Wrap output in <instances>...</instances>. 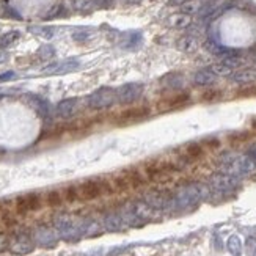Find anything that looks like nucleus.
<instances>
[{"label": "nucleus", "mask_w": 256, "mask_h": 256, "mask_svg": "<svg viewBox=\"0 0 256 256\" xmlns=\"http://www.w3.org/2000/svg\"><path fill=\"white\" fill-rule=\"evenodd\" d=\"M210 70L215 72V76H231V74L234 72L233 68H230L227 63H223V62H218V63L212 65Z\"/></svg>", "instance_id": "nucleus-28"}, {"label": "nucleus", "mask_w": 256, "mask_h": 256, "mask_svg": "<svg viewBox=\"0 0 256 256\" xmlns=\"http://www.w3.org/2000/svg\"><path fill=\"white\" fill-rule=\"evenodd\" d=\"M10 247V237L5 233H0V253L5 252Z\"/></svg>", "instance_id": "nucleus-36"}, {"label": "nucleus", "mask_w": 256, "mask_h": 256, "mask_svg": "<svg viewBox=\"0 0 256 256\" xmlns=\"http://www.w3.org/2000/svg\"><path fill=\"white\" fill-rule=\"evenodd\" d=\"M74 8L79 11H92L94 8L93 0H74Z\"/></svg>", "instance_id": "nucleus-32"}, {"label": "nucleus", "mask_w": 256, "mask_h": 256, "mask_svg": "<svg viewBox=\"0 0 256 256\" xmlns=\"http://www.w3.org/2000/svg\"><path fill=\"white\" fill-rule=\"evenodd\" d=\"M248 156L250 157H253V159L256 161V145H253L250 149H248Z\"/></svg>", "instance_id": "nucleus-41"}, {"label": "nucleus", "mask_w": 256, "mask_h": 256, "mask_svg": "<svg viewBox=\"0 0 256 256\" xmlns=\"http://www.w3.org/2000/svg\"><path fill=\"white\" fill-rule=\"evenodd\" d=\"M43 208V198L38 193H25L21 195L16 200H14V210L19 215H25L28 212H36Z\"/></svg>", "instance_id": "nucleus-11"}, {"label": "nucleus", "mask_w": 256, "mask_h": 256, "mask_svg": "<svg viewBox=\"0 0 256 256\" xmlns=\"http://www.w3.org/2000/svg\"><path fill=\"white\" fill-rule=\"evenodd\" d=\"M77 192H79V201H93L104 197V195L115 193L112 181L105 178L84 181V183L77 186Z\"/></svg>", "instance_id": "nucleus-3"}, {"label": "nucleus", "mask_w": 256, "mask_h": 256, "mask_svg": "<svg viewBox=\"0 0 256 256\" xmlns=\"http://www.w3.org/2000/svg\"><path fill=\"white\" fill-rule=\"evenodd\" d=\"M63 198L66 203H76L79 201V192H77V186H70L63 189Z\"/></svg>", "instance_id": "nucleus-29"}, {"label": "nucleus", "mask_w": 256, "mask_h": 256, "mask_svg": "<svg viewBox=\"0 0 256 256\" xmlns=\"http://www.w3.org/2000/svg\"><path fill=\"white\" fill-rule=\"evenodd\" d=\"M28 104L32 105V107L35 109V112L38 114L41 118H49V114H50V109H49V104L47 101L41 99V97L35 96V94H28Z\"/></svg>", "instance_id": "nucleus-18"}, {"label": "nucleus", "mask_w": 256, "mask_h": 256, "mask_svg": "<svg viewBox=\"0 0 256 256\" xmlns=\"http://www.w3.org/2000/svg\"><path fill=\"white\" fill-rule=\"evenodd\" d=\"M215 79H217V76H215V72L212 70H200V71H197L193 74V84L200 85V87L214 84Z\"/></svg>", "instance_id": "nucleus-20"}, {"label": "nucleus", "mask_w": 256, "mask_h": 256, "mask_svg": "<svg viewBox=\"0 0 256 256\" xmlns=\"http://www.w3.org/2000/svg\"><path fill=\"white\" fill-rule=\"evenodd\" d=\"M149 115V107H134V109H126L118 115V119L123 123H131V121H140V119L146 118Z\"/></svg>", "instance_id": "nucleus-17"}, {"label": "nucleus", "mask_w": 256, "mask_h": 256, "mask_svg": "<svg viewBox=\"0 0 256 256\" xmlns=\"http://www.w3.org/2000/svg\"><path fill=\"white\" fill-rule=\"evenodd\" d=\"M209 187L218 193H231L239 187V178L223 171L215 173L209 179Z\"/></svg>", "instance_id": "nucleus-9"}, {"label": "nucleus", "mask_w": 256, "mask_h": 256, "mask_svg": "<svg viewBox=\"0 0 256 256\" xmlns=\"http://www.w3.org/2000/svg\"><path fill=\"white\" fill-rule=\"evenodd\" d=\"M209 195V187L200 183H189L181 186L179 189L173 193V208L171 209H190L205 200Z\"/></svg>", "instance_id": "nucleus-1"}, {"label": "nucleus", "mask_w": 256, "mask_h": 256, "mask_svg": "<svg viewBox=\"0 0 256 256\" xmlns=\"http://www.w3.org/2000/svg\"><path fill=\"white\" fill-rule=\"evenodd\" d=\"M14 74L13 71H8V72H3V74H0V82H6V80H11V79H14Z\"/></svg>", "instance_id": "nucleus-39"}, {"label": "nucleus", "mask_w": 256, "mask_h": 256, "mask_svg": "<svg viewBox=\"0 0 256 256\" xmlns=\"http://www.w3.org/2000/svg\"><path fill=\"white\" fill-rule=\"evenodd\" d=\"M65 203L63 192L60 190H49L46 193V205L50 208H60Z\"/></svg>", "instance_id": "nucleus-25"}, {"label": "nucleus", "mask_w": 256, "mask_h": 256, "mask_svg": "<svg viewBox=\"0 0 256 256\" xmlns=\"http://www.w3.org/2000/svg\"><path fill=\"white\" fill-rule=\"evenodd\" d=\"M116 102V93L114 88H107V87H102V88H97L96 92H93L92 94L87 96V107L92 109V110H104V109H109L112 107Z\"/></svg>", "instance_id": "nucleus-7"}, {"label": "nucleus", "mask_w": 256, "mask_h": 256, "mask_svg": "<svg viewBox=\"0 0 256 256\" xmlns=\"http://www.w3.org/2000/svg\"><path fill=\"white\" fill-rule=\"evenodd\" d=\"M231 79L239 84H252L256 80V70L253 68H244V70H237L231 74Z\"/></svg>", "instance_id": "nucleus-19"}, {"label": "nucleus", "mask_w": 256, "mask_h": 256, "mask_svg": "<svg viewBox=\"0 0 256 256\" xmlns=\"http://www.w3.org/2000/svg\"><path fill=\"white\" fill-rule=\"evenodd\" d=\"M143 200H145L149 206L154 210H167L173 208V193L162 190V189H154V190H148L143 195Z\"/></svg>", "instance_id": "nucleus-8"}, {"label": "nucleus", "mask_w": 256, "mask_h": 256, "mask_svg": "<svg viewBox=\"0 0 256 256\" xmlns=\"http://www.w3.org/2000/svg\"><path fill=\"white\" fill-rule=\"evenodd\" d=\"M183 82H184V77L178 72H171V74H167V76L162 77V85L168 90H173V92L183 85Z\"/></svg>", "instance_id": "nucleus-22"}, {"label": "nucleus", "mask_w": 256, "mask_h": 256, "mask_svg": "<svg viewBox=\"0 0 256 256\" xmlns=\"http://www.w3.org/2000/svg\"><path fill=\"white\" fill-rule=\"evenodd\" d=\"M72 38L76 40L77 43H85L92 38V33L88 32V30H79V32L72 33Z\"/></svg>", "instance_id": "nucleus-33"}, {"label": "nucleus", "mask_w": 256, "mask_h": 256, "mask_svg": "<svg viewBox=\"0 0 256 256\" xmlns=\"http://www.w3.org/2000/svg\"><path fill=\"white\" fill-rule=\"evenodd\" d=\"M102 228L109 233H118V231H123L127 225L124 222V218L119 214V210H114V212H107L104 214L102 217Z\"/></svg>", "instance_id": "nucleus-15"}, {"label": "nucleus", "mask_w": 256, "mask_h": 256, "mask_svg": "<svg viewBox=\"0 0 256 256\" xmlns=\"http://www.w3.org/2000/svg\"><path fill=\"white\" fill-rule=\"evenodd\" d=\"M112 186H114L115 192H129V190H140L141 187H145L148 179L145 173H141L137 168H127L123 170L121 173L114 176Z\"/></svg>", "instance_id": "nucleus-5"}, {"label": "nucleus", "mask_w": 256, "mask_h": 256, "mask_svg": "<svg viewBox=\"0 0 256 256\" xmlns=\"http://www.w3.org/2000/svg\"><path fill=\"white\" fill-rule=\"evenodd\" d=\"M181 49H184V50H192L195 47V41L192 38H184V40H181Z\"/></svg>", "instance_id": "nucleus-37"}, {"label": "nucleus", "mask_w": 256, "mask_h": 256, "mask_svg": "<svg viewBox=\"0 0 256 256\" xmlns=\"http://www.w3.org/2000/svg\"><path fill=\"white\" fill-rule=\"evenodd\" d=\"M80 68V63L77 60H65V62H57L46 66L43 70L44 74H66V72H72Z\"/></svg>", "instance_id": "nucleus-16"}, {"label": "nucleus", "mask_w": 256, "mask_h": 256, "mask_svg": "<svg viewBox=\"0 0 256 256\" xmlns=\"http://www.w3.org/2000/svg\"><path fill=\"white\" fill-rule=\"evenodd\" d=\"M35 245H36V242H35L33 236H30L25 231H19L10 237L8 250L13 255H28L35 250Z\"/></svg>", "instance_id": "nucleus-10"}, {"label": "nucleus", "mask_w": 256, "mask_h": 256, "mask_svg": "<svg viewBox=\"0 0 256 256\" xmlns=\"http://www.w3.org/2000/svg\"><path fill=\"white\" fill-rule=\"evenodd\" d=\"M115 93H116V102L127 105L140 99V96L143 94V85L139 84V82H131V84H124L119 88H116Z\"/></svg>", "instance_id": "nucleus-12"}, {"label": "nucleus", "mask_w": 256, "mask_h": 256, "mask_svg": "<svg viewBox=\"0 0 256 256\" xmlns=\"http://www.w3.org/2000/svg\"><path fill=\"white\" fill-rule=\"evenodd\" d=\"M19 40H21V32H19V30H10V32H6V33H3L2 36H0V46H2L3 49L11 47Z\"/></svg>", "instance_id": "nucleus-24"}, {"label": "nucleus", "mask_w": 256, "mask_h": 256, "mask_svg": "<svg viewBox=\"0 0 256 256\" xmlns=\"http://www.w3.org/2000/svg\"><path fill=\"white\" fill-rule=\"evenodd\" d=\"M55 54V50L52 46H43L40 50H38V55L43 58V60H47V58H52Z\"/></svg>", "instance_id": "nucleus-34"}, {"label": "nucleus", "mask_w": 256, "mask_h": 256, "mask_svg": "<svg viewBox=\"0 0 256 256\" xmlns=\"http://www.w3.org/2000/svg\"><path fill=\"white\" fill-rule=\"evenodd\" d=\"M170 22H171L173 27L183 28V27H186V25L190 24V18L186 16V14H176V16H173V18L170 19Z\"/></svg>", "instance_id": "nucleus-31"}, {"label": "nucleus", "mask_w": 256, "mask_h": 256, "mask_svg": "<svg viewBox=\"0 0 256 256\" xmlns=\"http://www.w3.org/2000/svg\"><path fill=\"white\" fill-rule=\"evenodd\" d=\"M173 93H175V94H173L171 97H165V99L161 102L162 107H163V105H165V107H168V109L170 107H178V105H183L184 102L189 101V94H187V93H178L176 90Z\"/></svg>", "instance_id": "nucleus-21"}, {"label": "nucleus", "mask_w": 256, "mask_h": 256, "mask_svg": "<svg viewBox=\"0 0 256 256\" xmlns=\"http://www.w3.org/2000/svg\"><path fill=\"white\" fill-rule=\"evenodd\" d=\"M80 109V99L79 97H66V99L60 101L55 107V112L60 118L70 119L77 114Z\"/></svg>", "instance_id": "nucleus-14"}, {"label": "nucleus", "mask_w": 256, "mask_h": 256, "mask_svg": "<svg viewBox=\"0 0 256 256\" xmlns=\"http://www.w3.org/2000/svg\"><path fill=\"white\" fill-rule=\"evenodd\" d=\"M245 248H247L248 256H256V237H248Z\"/></svg>", "instance_id": "nucleus-35"}, {"label": "nucleus", "mask_w": 256, "mask_h": 256, "mask_svg": "<svg viewBox=\"0 0 256 256\" xmlns=\"http://www.w3.org/2000/svg\"><path fill=\"white\" fill-rule=\"evenodd\" d=\"M54 228L65 240H79L84 236V220L77 222L70 214H58L54 217Z\"/></svg>", "instance_id": "nucleus-6"}, {"label": "nucleus", "mask_w": 256, "mask_h": 256, "mask_svg": "<svg viewBox=\"0 0 256 256\" xmlns=\"http://www.w3.org/2000/svg\"><path fill=\"white\" fill-rule=\"evenodd\" d=\"M203 154V148L198 145V143H190V145H187L183 151V161L186 162H190V161H195L198 159V157Z\"/></svg>", "instance_id": "nucleus-23"}, {"label": "nucleus", "mask_w": 256, "mask_h": 256, "mask_svg": "<svg viewBox=\"0 0 256 256\" xmlns=\"http://www.w3.org/2000/svg\"><path fill=\"white\" fill-rule=\"evenodd\" d=\"M8 60V52H6L2 46H0V63H5Z\"/></svg>", "instance_id": "nucleus-40"}, {"label": "nucleus", "mask_w": 256, "mask_h": 256, "mask_svg": "<svg viewBox=\"0 0 256 256\" xmlns=\"http://www.w3.org/2000/svg\"><path fill=\"white\" fill-rule=\"evenodd\" d=\"M227 248H228V252L233 255V256H240L242 255V240H240L239 236L236 234H233L230 239H228V242H227Z\"/></svg>", "instance_id": "nucleus-26"}, {"label": "nucleus", "mask_w": 256, "mask_h": 256, "mask_svg": "<svg viewBox=\"0 0 256 256\" xmlns=\"http://www.w3.org/2000/svg\"><path fill=\"white\" fill-rule=\"evenodd\" d=\"M140 41H141V35L139 32H127L124 33V40L121 43V46L126 49H132L134 46H137Z\"/></svg>", "instance_id": "nucleus-27"}, {"label": "nucleus", "mask_w": 256, "mask_h": 256, "mask_svg": "<svg viewBox=\"0 0 256 256\" xmlns=\"http://www.w3.org/2000/svg\"><path fill=\"white\" fill-rule=\"evenodd\" d=\"M220 168L223 173L242 178L256 170V161L248 154H225L220 157Z\"/></svg>", "instance_id": "nucleus-2"}, {"label": "nucleus", "mask_w": 256, "mask_h": 256, "mask_svg": "<svg viewBox=\"0 0 256 256\" xmlns=\"http://www.w3.org/2000/svg\"><path fill=\"white\" fill-rule=\"evenodd\" d=\"M30 32H33L35 35H40L46 40H50L52 36L55 35V28H52V27H32L30 28Z\"/></svg>", "instance_id": "nucleus-30"}, {"label": "nucleus", "mask_w": 256, "mask_h": 256, "mask_svg": "<svg viewBox=\"0 0 256 256\" xmlns=\"http://www.w3.org/2000/svg\"><path fill=\"white\" fill-rule=\"evenodd\" d=\"M178 165L173 162H167V161H149L145 163V168H143V173H145L146 179L149 183L154 184H167L168 181L173 179V175L178 171Z\"/></svg>", "instance_id": "nucleus-4"}, {"label": "nucleus", "mask_w": 256, "mask_h": 256, "mask_svg": "<svg viewBox=\"0 0 256 256\" xmlns=\"http://www.w3.org/2000/svg\"><path fill=\"white\" fill-rule=\"evenodd\" d=\"M96 8H110L114 5V0H93Z\"/></svg>", "instance_id": "nucleus-38"}, {"label": "nucleus", "mask_w": 256, "mask_h": 256, "mask_svg": "<svg viewBox=\"0 0 256 256\" xmlns=\"http://www.w3.org/2000/svg\"><path fill=\"white\" fill-rule=\"evenodd\" d=\"M58 233L55 231V228H50V227H46V225H40L38 228L35 230L33 233V239L35 242L41 245V247H54L58 240Z\"/></svg>", "instance_id": "nucleus-13"}]
</instances>
